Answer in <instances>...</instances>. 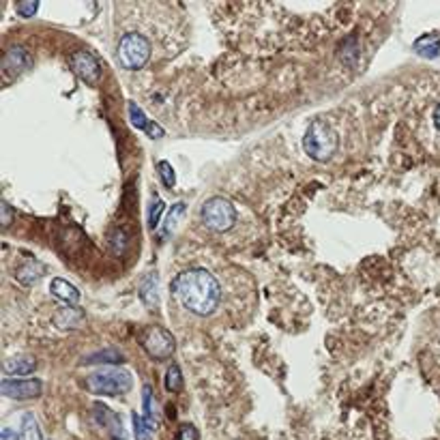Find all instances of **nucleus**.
<instances>
[{
    "instance_id": "22",
    "label": "nucleus",
    "mask_w": 440,
    "mask_h": 440,
    "mask_svg": "<svg viewBox=\"0 0 440 440\" xmlns=\"http://www.w3.org/2000/svg\"><path fill=\"white\" fill-rule=\"evenodd\" d=\"M183 210H185V204H183V202H179V204L172 206L170 217H168V224H166V232H170V230L176 226V222H179V217L183 215Z\"/></svg>"
},
{
    "instance_id": "3",
    "label": "nucleus",
    "mask_w": 440,
    "mask_h": 440,
    "mask_svg": "<svg viewBox=\"0 0 440 440\" xmlns=\"http://www.w3.org/2000/svg\"><path fill=\"white\" fill-rule=\"evenodd\" d=\"M151 41L146 39L144 35L140 33H127L120 37L118 45H116V58L120 62L123 69H129V71H137L142 69L146 62L151 58Z\"/></svg>"
},
{
    "instance_id": "17",
    "label": "nucleus",
    "mask_w": 440,
    "mask_h": 440,
    "mask_svg": "<svg viewBox=\"0 0 440 440\" xmlns=\"http://www.w3.org/2000/svg\"><path fill=\"white\" fill-rule=\"evenodd\" d=\"M133 431H135V440H153V427L140 414H133Z\"/></svg>"
},
{
    "instance_id": "7",
    "label": "nucleus",
    "mask_w": 440,
    "mask_h": 440,
    "mask_svg": "<svg viewBox=\"0 0 440 440\" xmlns=\"http://www.w3.org/2000/svg\"><path fill=\"white\" fill-rule=\"evenodd\" d=\"M69 62H71V69L76 71V76H78L82 82H86V84H91V86H95V84L99 82L101 69H99L97 58H95L91 52H76V54H73V56L69 58Z\"/></svg>"
},
{
    "instance_id": "6",
    "label": "nucleus",
    "mask_w": 440,
    "mask_h": 440,
    "mask_svg": "<svg viewBox=\"0 0 440 440\" xmlns=\"http://www.w3.org/2000/svg\"><path fill=\"white\" fill-rule=\"evenodd\" d=\"M142 346H144L146 352H149V356H153L157 361H164V359H170L174 354L176 342H174L170 331H166L162 327H149L142 333Z\"/></svg>"
},
{
    "instance_id": "28",
    "label": "nucleus",
    "mask_w": 440,
    "mask_h": 440,
    "mask_svg": "<svg viewBox=\"0 0 440 440\" xmlns=\"http://www.w3.org/2000/svg\"><path fill=\"white\" fill-rule=\"evenodd\" d=\"M434 125H436V129L440 131V103L436 106V112H434Z\"/></svg>"
},
{
    "instance_id": "24",
    "label": "nucleus",
    "mask_w": 440,
    "mask_h": 440,
    "mask_svg": "<svg viewBox=\"0 0 440 440\" xmlns=\"http://www.w3.org/2000/svg\"><path fill=\"white\" fill-rule=\"evenodd\" d=\"M39 9V3H18L16 5V11L22 16V18H33Z\"/></svg>"
},
{
    "instance_id": "12",
    "label": "nucleus",
    "mask_w": 440,
    "mask_h": 440,
    "mask_svg": "<svg viewBox=\"0 0 440 440\" xmlns=\"http://www.w3.org/2000/svg\"><path fill=\"white\" fill-rule=\"evenodd\" d=\"M41 273H43V264H39V262H35V260H28V262H24V264L18 269L16 277H18V281H22V283H33V281H37V279L41 277Z\"/></svg>"
},
{
    "instance_id": "20",
    "label": "nucleus",
    "mask_w": 440,
    "mask_h": 440,
    "mask_svg": "<svg viewBox=\"0 0 440 440\" xmlns=\"http://www.w3.org/2000/svg\"><path fill=\"white\" fill-rule=\"evenodd\" d=\"M157 172H159L162 183H164L168 189H172V187H174V183H176V176H174V168H172V164H168V162H159V164H157Z\"/></svg>"
},
{
    "instance_id": "21",
    "label": "nucleus",
    "mask_w": 440,
    "mask_h": 440,
    "mask_svg": "<svg viewBox=\"0 0 440 440\" xmlns=\"http://www.w3.org/2000/svg\"><path fill=\"white\" fill-rule=\"evenodd\" d=\"M142 393H144V419H146V423H149L151 427H155V419H153V406H151V387H149V385H144Z\"/></svg>"
},
{
    "instance_id": "8",
    "label": "nucleus",
    "mask_w": 440,
    "mask_h": 440,
    "mask_svg": "<svg viewBox=\"0 0 440 440\" xmlns=\"http://www.w3.org/2000/svg\"><path fill=\"white\" fill-rule=\"evenodd\" d=\"M0 391L3 395L11 397V400H33L37 395H41L43 385L39 380H18V378H5L3 385H0Z\"/></svg>"
},
{
    "instance_id": "23",
    "label": "nucleus",
    "mask_w": 440,
    "mask_h": 440,
    "mask_svg": "<svg viewBox=\"0 0 440 440\" xmlns=\"http://www.w3.org/2000/svg\"><path fill=\"white\" fill-rule=\"evenodd\" d=\"M162 213H164V202L157 200V202L153 204L151 213H149V224H151V228H157V226H159V217H162Z\"/></svg>"
},
{
    "instance_id": "1",
    "label": "nucleus",
    "mask_w": 440,
    "mask_h": 440,
    "mask_svg": "<svg viewBox=\"0 0 440 440\" xmlns=\"http://www.w3.org/2000/svg\"><path fill=\"white\" fill-rule=\"evenodd\" d=\"M174 297L196 316H208L219 308L222 288L206 269H187L172 281Z\"/></svg>"
},
{
    "instance_id": "11",
    "label": "nucleus",
    "mask_w": 440,
    "mask_h": 440,
    "mask_svg": "<svg viewBox=\"0 0 440 440\" xmlns=\"http://www.w3.org/2000/svg\"><path fill=\"white\" fill-rule=\"evenodd\" d=\"M414 50L421 56H436L440 52V33H431V35H425V37L417 39Z\"/></svg>"
},
{
    "instance_id": "2",
    "label": "nucleus",
    "mask_w": 440,
    "mask_h": 440,
    "mask_svg": "<svg viewBox=\"0 0 440 440\" xmlns=\"http://www.w3.org/2000/svg\"><path fill=\"white\" fill-rule=\"evenodd\" d=\"M303 149L314 162H327L337 151V133L327 120H314L305 131Z\"/></svg>"
},
{
    "instance_id": "15",
    "label": "nucleus",
    "mask_w": 440,
    "mask_h": 440,
    "mask_svg": "<svg viewBox=\"0 0 440 440\" xmlns=\"http://www.w3.org/2000/svg\"><path fill=\"white\" fill-rule=\"evenodd\" d=\"M123 361H125V356L116 350H99L95 354L84 356V363H89V365L91 363H123Z\"/></svg>"
},
{
    "instance_id": "27",
    "label": "nucleus",
    "mask_w": 440,
    "mask_h": 440,
    "mask_svg": "<svg viewBox=\"0 0 440 440\" xmlns=\"http://www.w3.org/2000/svg\"><path fill=\"white\" fill-rule=\"evenodd\" d=\"M3 440H18V434H16L13 429L5 427V429H3Z\"/></svg>"
},
{
    "instance_id": "4",
    "label": "nucleus",
    "mask_w": 440,
    "mask_h": 440,
    "mask_svg": "<svg viewBox=\"0 0 440 440\" xmlns=\"http://www.w3.org/2000/svg\"><path fill=\"white\" fill-rule=\"evenodd\" d=\"M200 217H202V224L208 230H215V232H228L237 224V210H235V206L226 198H219V196L208 198L202 204Z\"/></svg>"
},
{
    "instance_id": "5",
    "label": "nucleus",
    "mask_w": 440,
    "mask_h": 440,
    "mask_svg": "<svg viewBox=\"0 0 440 440\" xmlns=\"http://www.w3.org/2000/svg\"><path fill=\"white\" fill-rule=\"evenodd\" d=\"M86 389L93 395H125L131 389V376L120 370H101L86 378Z\"/></svg>"
},
{
    "instance_id": "13",
    "label": "nucleus",
    "mask_w": 440,
    "mask_h": 440,
    "mask_svg": "<svg viewBox=\"0 0 440 440\" xmlns=\"http://www.w3.org/2000/svg\"><path fill=\"white\" fill-rule=\"evenodd\" d=\"M22 440H43L39 423H37L35 414H30V412H24V417H22Z\"/></svg>"
},
{
    "instance_id": "19",
    "label": "nucleus",
    "mask_w": 440,
    "mask_h": 440,
    "mask_svg": "<svg viewBox=\"0 0 440 440\" xmlns=\"http://www.w3.org/2000/svg\"><path fill=\"white\" fill-rule=\"evenodd\" d=\"M129 116H131V123L137 127V129H142V131H149L151 129V120L144 116V112L135 106V103H129Z\"/></svg>"
},
{
    "instance_id": "26",
    "label": "nucleus",
    "mask_w": 440,
    "mask_h": 440,
    "mask_svg": "<svg viewBox=\"0 0 440 440\" xmlns=\"http://www.w3.org/2000/svg\"><path fill=\"white\" fill-rule=\"evenodd\" d=\"M3 224L5 226L11 224V208H9V204H3Z\"/></svg>"
},
{
    "instance_id": "9",
    "label": "nucleus",
    "mask_w": 440,
    "mask_h": 440,
    "mask_svg": "<svg viewBox=\"0 0 440 440\" xmlns=\"http://www.w3.org/2000/svg\"><path fill=\"white\" fill-rule=\"evenodd\" d=\"M50 290H52V295L56 299H60V301H64L69 305H76L80 301V290L73 286V283H69L67 279H60V277L52 279Z\"/></svg>"
},
{
    "instance_id": "14",
    "label": "nucleus",
    "mask_w": 440,
    "mask_h": 440,
    "mask_svg": "<svg viewBox=\"0 0 440 440\" xmlns=\"http://www.w3.org/2000/svg\"><path fill=\"white\" fill-rule=\"evenodd\" d=\"M16 64L18 67V73L24 71L26 67H30V56L24 47H11L5 56V64Z\"/></svg>"
},
{
    "instance_id": "25",
    "label": "nucleus",
    "mask_w": 440,
    "mask_h": 440,
    "mask_svg": "<svg viewBox=\"0 0 440 440\" xmlns=\"http://www.w3.org/2000/svg\"><path fill=\"white\" fill-rule=\"evenodd\" d=\"M179 440H198V431L191 425H183L181 434H179Z\"/></svg>"
},
{
    "instance_id": "16",
    "label": "nucleus",
    "mask_w": 440,
    "mask_h": 440,
    "mask_svg": "<svg viewBox=\"0 0 440 440\" xmlns=\"http://www.w3.org/2000/svg\"><path fill=\"white\" fill-rule=\"evenodd\" d=\"M142 299L149 305L157 303V277L155 275H149L146 281L142 283Z\"/></svg>"
},
{
    "instance_id": "18",
    "label": "nucleus",
    "mask_w": 440,
    "mask_h": 440,
    "mask_svg": "<svg viewBox=\"0 0 440 440\" xmlns=\"http://www.w3.org/2000/svg\"><path fill=\"white\" fill-rule=\"evenodd\" d=\"M166 389L172 393H179L183 389V376H181V368L179 365H172L166 374Z\"/></svg>"
},
{
    "instance_id": "10",
    "label": "nucleus",
    "mask_w": 440,
    "mask_h": 440,
    "mask_svg": "<svg viewBox=\"0 0 440 440\" xmlns=\"http://www.w3.org/2000/svg\"><path fill=\"white\" fill-rule=\"evenodd\" d=\"M35 368H37V363H35V359H30V356L9 359V361L5 363V372H7L9 376H28V374L35 372Z\"/></svg>"
}]
</instances>
